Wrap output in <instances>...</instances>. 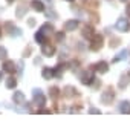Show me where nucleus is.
I'll list each match as a JSON object with an SVG mask.
<instances>
[{"label":"nucleus","mask_w":130,"mask_h":130,"mask_svg":"<svg viewBox=\"0 0 130 130\" xmlns=\"http://www.w3.org/2000/svg\"><path fill=\"white\" fill-rule=\"evenodd\" d=\"M61 38H63V34H61V32H58V34H57V40H61Z\"/></svg>","instance_id":"c756f323"},{"label":"nucleus","mask_w":130,"mask_h":130,"mask_svg":"<svg viewBox=\"0 0 130 130\" xmlns=\"http://www.w3.org/2000/svg\"><path fill=\"white\" fill-rule=\"evenodd\" d=\"M78 26V20L72 19V20H68L66 23H64V31H75Z\"/></svg>","instance_id":"9d476101"},{"label":"nucleus","mask_w":130,"mask_h":130,"mask_svg":"<svg viewBox=\"0 0 130 130\" xmlns=\"http://www.w3.org/2000/svg\"><path fill=\"white\" fill-rule=\"evenodd\" d=\"M3 71L12 74V72L15 71V63H14L12 60H5V63H3Z\"/></svg>","instance_id":"1a4fd4ad"},{"label":"nucleus","mask_w":130,"mask_h":130,"mask_svg":"<svg viewBox=\"0 0 130 130\" xmlns=\"http://www.w3.org/2000/svg\"><path fill=\"white\" fill-rule=\"evenodd\" d=\"M32 96H34V101L41 107V106H44V103H46V98H44V95H43V92L40 90V89H34L32 90Z\"/></svg>","instance_id":"20e7f679"},{"label":"nucleus","mask_w":130,"mask_h":130,"mask_svg":"<svg viewBox=\"0 0 130 130\" xmlns=\"http://www.w3.org/2000/svg\"><path fill=\"white\" fill-rule=\"evenodd\" d=\"M6 25L11 28V31H9V35H11V37H19V35L22 34V32H20V29H19V28H12V25H11V23H6Z\"/></svg>","instance_id":"f3484780"},{"label":"nucleus","mask_w":130,"mask_h":130,"mask_svg":"<svg viewBox=\"0 0 130 130\" xmlns=\"http://www.w3.org/2000/svg\"><path fill=\"white\" fill-rule=\"evenodd\" d=\"M119 112H122V113H130V103H128V101H121V104H119Z\"/></svg>","instance_id":"ddd939ff"},{"label":"nucleus","mask_w":130,"mask_h":130,"mask_svg":"<svg viewBox=\"0 0 130 130\" xmlns=\"http://www.w3.org/2000/svg\"><path fill=\"white\" fill-rule=\"evenodd\" d=\"M0 35H2V26H0Z\"/></svg>","instance_id":"2f4dec72"},{"label":"nucleus","mask_w":130,"mask_h":130,"mask_svg":"<svg viewBox=\"0 0 130 130\" xmlns=\"http://www.w3.org/2000/svg\"><path fill=\"white\" fill-rule=\"evenodd\" d=\"M64 69V66H63V64H58V66L54 69V72H55V77H60L61 75V71Z\"/></svg>","instance_id":"aec40b11"},{"label":"nucleus","mask_w":130,"mask_h":130,"mask_svg":"<svg viewBox=\"0 0 130 130\" xmlns=\"http://www.w3.org/2000/svg\"><path fill=\"white\" fill-rule=\"evenodd\" d=\"M34 38H35V41H37V43H40V44H43V43H46V38H44V32H41V31H38V32H35V35H34Z\"/></svg>","instance_id":"4468645a"},{"label":"nucleus","mask_w":130,"mask_h":130,"mask_svg":"<svg viewBox=\"0 0 130 130\" xmlns=\"http://www.w3.org/2000/svg\"><path fill=\"white\" fill-rule=\"evenodd\" d=\"M125 14L130 17V5H127V8H125Z\"/></svg>","instance_id":"bb28decb"},{"label":"nucleus","mask_w":130,"mask_h":130,"mask_svg":"<svg viewBox=\"0 0 130 130\" xmlns=\"http://www.w3.org/2000/svg\"><path fill=\"white\" fill-rule=\"evenodd\" d=\"M93 69H95L96 72H100V74H106V72L109 71V64H107L106 61H98L95 66H93Z\"/></svg>","instance_id":"6e6552de"},{"label":"nucleus","mask_w":130,"mask_h":130,"mask_svg":"<svg viewBox=\"0 0 130 130\" xmlns=\"http://www.w3.org/2000/svg\"><path fill=\"white\" fill-rule=\"evenodd\" d=\"M64 90L68 92V95H69V96H72V95H77V89H75V87H71V86H68V87H64Z\"/></svg>","instance_id":"6ab92c4d"},{"label":"nucleus","mask_w":130,"mask_h":130,"mask_svg":"<svg viewBox=\"0 0 130 130\" xmlns=\"http://www.w3.org/2000/svg\"><path fill=\"white\" fill-rule=\"evenodd\" d=\"M55 54V47L52 46V44H49V43H43L41 44V55H44V57H52Z\"/></svg>","instance_id":"39448f33"},{"label":"nucleus","mask_w":130,"mask_h":130,"mask_svg":"<svg viewBox=\"0 0 130 130\" xmlns=\"http://www.w3.org/2000/svg\"><path fill=\"white\" fill-rule=\"evenodd\" d=\"M80 80H81V83H83L84 86H89V84H92V83H93L95 75H93V72H92V71H84V72L81 74Z\"/></svg>","instance_id":"f03ea898"},{"label":"nucleus","mask_w":130,"mask_h":130,"mask_svg":"<svg viewBox=\"0 0 130 130\" xmlns=\"http://www.w3.org/2000/svg\"><path fill=\"white\" fill-rule=\"evenodd\" d=\"M12 100H14V104H19V106H22V104H25V93L23 92H20V90H17V92H14V95H12Z\"/></svg>","instance_id":"0eeeda50"},{"label":"nucleus","mask_w":130,"mask_h":130,"mask_svg":"<svg viewBox=\"0 0 130 130\" xmlns=\"http://www.w3.org/2000/svg\"><path fill=\"white\" fill-rule=\"evenodd\" d=\"M34 25H35V20H34V19H31V20H29V26H34Z\"/></svg>","instance_id":"c85d7f7f"},{"label":"nucleus","mask_w":130,"mask_h":130,"mask_svg":"<svg viewBox=\"0 0 130 130\" xmlns=\"http://www.w3.org/2000/svg\"><path fill=\"white\" fill-rule=\"evenodd\" d=\"M38 113H51V110H46V109H43V110H38Z\"/></svg>","instance_id":"cd10ccee"},{"label":"nucleus","mask_w":130,"mask_h":130,"mask_svg":"<svg viewBox=\"0 0 130 130\" xmlns=\"http://www.w3.org/2000/svg\"><path fill=\"white\" fill-rule=\"evenodd\" d=\"M113 98H115V93H113V90H110V89H107L106 92H103V93H101V103H103V104H106V106L112 104Z\"/></svg>","instance_id":"7ed1b4c3"},{"label":"nucleus","mask_w":130,"mask_h":130,"mask_svg":"<svg viewBox=\"0 0 130 130\" xmlns=\"http://www.w3.org/2000/svg\"><path fill=\"white\" fill-rule=\"evenodd\" d=\"M49 92H51V96H52L54 100H55V98H58V95H60V89H58V87H55V86H54V87H51V89H49Z\"/></svg>","instance_id":"a211bd4d"},{"label":"nucleus","mask_w":130,"mask_h":130,"mask_svg":"<svg viewBox=\"0 0 130 130\" xmlns=\"http://www.w3.org/2000/svg\"><path fill=\"white\" fill-rule=\"evenodd\" d=\"M8 2H9V3H11V2H14V0H8Z\"/></svg>","instance_id":"473e14b6"},{"label":"nucleus","mask_w":130,"mask_h":130,"mask_svg":"<svg viewBox=\"0 0 130 130\" xmlns=\"http://www.w3.org/2000/svg\"><path fill=\"white\" fill-rule=\"evenodd\" d=\"M68 2H72V0H68Z\"/></svg>","instance_id":"72a5a7b5"},{"label":"nucleus","mask_w":130,"mask_h":130,"mask_svg":"<svg viewBox=\"0 0 130 130\" xmlns=\"http://www.w3.org/2000/svg\"><path fill=\"white\" fill-rule=\"evenodd\" d=\"M5 84H6L8 89H14V87L17 86V80H15L14 77H9V78H6V83H5Z\"/></svg>","instance_id":"2eb2a0df"},{"label":"nucleus","mask_w":130,"mask_h":130,"mask_svg":"<svg viewBox=\"0 0 130 130\" xmlns=\"http://www.w3.org/2000/svg\"><path fill=\"white\" fill-rule=\"evenodd\" d=\"M83 35H84L86 38H92V37L95 35V32H93V29H92L90 26H86L84 31H83Z\"/></svg>","instance_id":"dca6fc26"},{"label":"nucleus","mask_w":130,"mask_h":130,"mask_svg":"<svg viewBox=\"0 0 130 130\" xmlns=\"http://www.w3.org/2000/svg\"><path fill=\"white\" fill-rule=\"evenodd\" d=\"M116 29H118L119 32H125V31L128 29V20H127V19H118V22H116Z\"/></svg>","instance_id":"423d86ee"},{"label":"nucleus","mask_w":130,"mask_h":130,"mask_svg":"<svg viewBox=\"0 0 130 130\" xmlns=\"http://www.w3.org/2000/svg\"><path fill=\"white\" fill-rule=\"evenodd\" d=\"M31 6H32V9H35V11H38V12H43V11H44V5L40 2V0H32V2H31Z\"/></svg>","instance_id":"f8f14e48"},{"label":"nucleus","mask_w":130,"mask_h":130,"mask_svg":"<svg viewBox=\"0 0 130 130\" xmlns=\"http://www.w3.org/2000/svg\"><path fill=\"white\" fill-rule=\"evenodd\" d=\"M127 84H128V80H127V78H122V80L119 81V84H118V86H119V87L122 89V87H125Z\"/></svg>","instance_id":"b1692460"},{"label":"nucleus","mask_w":130,"mask_h":130,"mask_svg":"<svg viewBox=\"0 0 130 130\" xmlns=\"http://www.w3.org/2000/svg\"><path fill=\"white\" fill-rule=\"evenodd\" d=\"M41 77H43L44 80H51L52 77H55V72H54L52 68H44L43 72H41Z\"/></svg>","instance_id":"9b49d317"},{"label":"nucleus","mask_w":130,"mask_h":130,"mask_svg":"<svg viewBox=\"0 0 130 130\" xmlns=\"http://www.w3.org/2000/svg\"><path fill=\"white\" fill-rule=\"evenodd\" d=\"M6 55H8L6 49L3 46H0V60H6Z\"/></svg>","instance_id":"412c9836"},{"label":"nucleus","mask_w":130,"mask_h":130,"mask_svg":"<svg viewBox=\"0 0 130 130\" xmlns=\"http://www.w3.org/2000/svg\"><path fill=\"white\" fill-rule=\"evenodd\" d=\"M89 113H92V115H100L101 112H100V109H95V107H92V109L89 110Z\"/></svg>","instance_id":"393cba45"},{"label":"nucleus","mask_w":130,"mask_h":130,"mask_svg":"<svg viewBox=\"0 0 130 130\" xmlns=\"http://www.w3.org/2000/svg\"><path fill=\"white\" fill-rule=\"evenodd\" d=\"M0 80H3V72H0Z\"/></svg>","instance_id":"7c9ffc66"},{"label":"nucleus","mask_w":130,"mask_h":130,"mask_svg":"<svg viewBox=\"0 0 130 130\" xmlns=\"http://www.w3.org/2000/svg\"><path fill=\"white\" fill-rule=\"evenodd\" d=\"M125 57H127V51L124 49V51H121V52L118 54V57L115 58V61H119V60H122V58H125Z\"/></svg>","instance_id":"4be33fe9"},{"label":"nucleus","mask_w":130,"mask_h":130,"mask_svg":"<svg viewBox=\"0 0 130 130\" xmlns=\"http://www.w3.org/2000/svg\"><path fill=\"white\" fill-rule=\"evenodd\" d=\"M52 29H54V28H52L49 23H46V25H43V26H41V29H40V31H41V32H47V31H52Z\"/></svg>","instance_id":"5701e85b"},{"label":"nucleus","mask_w":130,"mask_h":130,"mask_svg":"<svg viewBox=\"0 0 130 130\" xmlns=\"http://www.w3.org/2000/svg\"><path fill=\"white\" fill-rule=\"evenodd\" d=\"M121 2H124V0H121Z\"/></svg>","instance_id":"f704fd0d"},{"label":"nucleus","mask_w":130,"mask_h":130,"mask_svg":"<svg viewBox=\"0 0 130 130\" xmlns=\"http://www.w3.org/2000/svg\"><path fill=\"white\" fill-rule=\"evenodd\" d=\"M23 9H25V6H20V8L17 9V17H22V15H23Z\"/></svg>","instance_id":"a878e982"},{"label":"nucleus","mask_w":130,"mask_h":130,"mask_svg":"<svg viewBox=\"0 0 130 130\" xmlns=\"http://www.w3.org/2000/svg\"><path fill=\"white\" fill-rule=\"evenodd\" d=\"M103 40H104V38H103L101 34H95V35L90 38V41H92V43H90V49H92V51H98V49L103 46Z\"/></svg>","instance_id":"f257e3e1"}]
</instances>
